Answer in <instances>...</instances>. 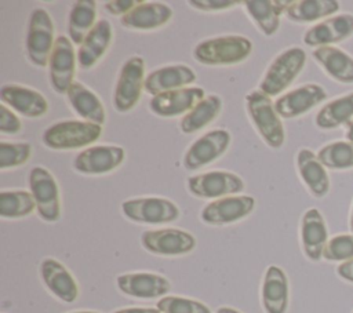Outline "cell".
<instances>
[{
    "label": "cell",
    "mask_w": 353,
    "mask_h": 313,
    "mask_svg": "<svg viewBox=\"0 0 353 313\" xmlns=\"http://www.w3.org/2000/svg\"><path fill=\"white\" fill-rule=\"evenodd\" d=\"M252 50L250 39L239 34L218 36L203 40L193 50V58L203 65H236L248 58Z\"/></svg>",
    "instance_id": "6da1fadb"
},
{
    "label": "cell",
    "mask_w": 353,
    "mask_h": 313,
    "mask_svg": "<svg viewBox=\"0 0 353 313\" xmlns=\"http://www.w3.org/2000/svg\"><path fill=\"white\" fill-rule=\"evenodd\" d=\"M245 106L263 142L273 149L283 146L285 138L284 127L272 98L259 90H254L245 95Z\"/></svg>",
    "instance_id": "7a4b0ae2"
},
{
    "label": "cell",
    "mask_w": 353,
    "mask_h": 313,
    "mask_svg": "<svg viewBox=\"0 0 353 313\" xmlns=\"http://www.w3.org/2000/svg\"><path fill=\"white\" fill-rule=\"evenodd\" d=\"M306 62V54L299 47H290L280 52L266 69L259 81V91L269 97L281 94L301 73Z\"/></svg>",
    "instance_id": "3957f363"
},
{
    "label": "cell",
    "mask_w": 353,
    "mask_h": 313,
    "mask_svg": "<svg viewBox=\"0 0 353 313\" xmlns=\"http://www.w3.org/2000/svg\"><path fill=\"white\" fill-rule=\"evenodd\" d=\"M102 135V125L90 121L68 120L50 125L43 134V143L50 149L69 150L91 145Z\"/></svg>",
    "instance_id": "277c9868"
},
{
    "label": "cell",
    "mask_w": 353,
    "mask_h": 313,
    "mask_svg": "<svg viewBox=\"0 0 353 313\" xmlns=\"http://www.w3.org/2000/svg\"><path fill=\"white\" fill-rule=\"evenodd\" d=\"M55 40L54 23L50 14L44 8L33 10L29 18L26 34V51L30 62L40 68L47 66Z\"/></svg>",
    "instance_id": "5b68a950"
},
{
    "label": "cell",
    "mask_w": 353,
    "mask_h": 313,
    "mask_svg": "<svg viewBox=\"0 0 353 313\" xmlns=\"http://www.w3.org/2000/svg\"><path fill=\"white\" fill-rule=\"evenodd\" d=\"M145 61L141 57L128 58L117 77L113 103L117 112H130L139 101L145 87Z\"/></svg>",
    "instance_id": "8992f818"
},
{
    "label": "cell",
    "mask_w": 353,
    "mask_h": 313,
    "mask_svg": "<svg viewBox=\"0 0 353 313\" xmlns=\"http://www.w3.org/2000/svg\"><path fill=\"white\" fill-rule=\"evenodd\" d=\"M29 188L41 219L55 222L61 216L59 188L52 174L44 167H33L29 172Z\"/></svg>",
    "instance_id": "52a82bcc"
},
{
    "label": "cell",
    "mask_w": 353,
    "mask_h": 313,
    "mask_svg": "<svg viewBox=\"0 0 353 313\" xmlns=\"http://www.w3.org/2000/svg\"><path fill=\"white\" fill-rule=\"evenodd\" d=\"M244 181L229 171H210L190 176L188 188L193 196L203 199H221L229 194H237L244 190Z\"/></svg>",
    "instance_id": "ba28073f"
},
{
    "label": "cell",
    "mask_w": 353,
    "mask_h": 313,
    "mask_svg": "<svg viewBox=\"0 0 353 313\" xmlns=\"http://www.w3.org/2000/svg\"><path fill=\"white\" fill-rule=\"evenodd\" d=\"M121 210L128 219L142 223H167L179 218L178 207L171 200L161 197L125 200Z\"/></svg>",
    "instance_id": "9c48e42d"
},
{
    "label": "cell",
    "mask_w": 353,
    "mask_h": 313,
    "mask_svg": "<svg viewBox=\"0 0 353 313\" xmlns=\"http://www.w3.org/2000/svg\"><path fill=\"white\" fill-rule=\"evenodd\" d=\"M230 143V134L226 130H212L196 139L183 157L186 170H199L219 159Z\"/></svg>",
    "instance_id": "30bf717a"
},
{
    "label": "cell",
    "mask_w": 353,
    "mask_h": 313,
    "mask_svg": "<svg viewBox=\"0 0 353 313\" xmlns=\"http://www.w3.org/2000/svg\"><path fill=\"white\" fill-rule=\"evenodd\" d=\"M51 87L58 94H66L73 84L76 70V54L73 43L65 36H58L48 62Z\"/></svg>",
    "instance_id": "8fae6325"
},
{
    "label": "cell",
    "mask_w": 353,
    "mask_h": 313,
    "mask_svg": "<svg viewBox=\"0 0 353 313\" xmlns=\"http://www.w3.org/2000/svg\"><path fill=\"white\" fill-rule=\"evenodd\" d=\"M125 157V152L121 146L114 145H99L91 146L80 152L74 161L73 167L81 174L99 175L106 174L117 168Z\"/></svg>",
    "instance_id": "7c38bea8"
},
{
    "label": "cell",
    "mask_w": 353,
    "mask_h": 313,
    "mask_svg": "<svg viewBox=\"0 0 353 313\" xmlns=\"http://www.w3.org/2000/svg\"><path fill=\"white\" fill-rule=\"evenodd\" d=\"M142 245L152 254L174 256L190 252L194 245V237L179 229H160V230H148L141 237Z\"/></svg>",
    "instance_id": "4fadbf2b"
},
{
    "label": "cell",
    "mask_w": 353,
    "mask_h": 313,
    "mask_svg": "<svg viewBox=\"0 0 353 313\" xmlns=\"http://www.w3.org/2000/svg\"><path fill=\"white\" fill-rule=\"evenodd\" d=\"M255 207L251 196H226L208 203L201 210V219L208 225H226L245 218Z\"/></svg>",
    "instance_id": "5bb4252c"
},
{
    "label": "cell",
    "mask_w": 353,
    "mask_h": 313,
    "mask_svg": "<svg viewBox=\"0 0 353 313\" xmlns=\"http://www.w3.org/2000/svg\"><path fill=\"white\" fill-rule=\"evenodd\" d=\"M325 98L327 92L321 85L309 83L279 97L274 102V108L280 117L294 119L305 114Z\"/></svg>",
    "instance_id": "9a60e30c"
},
{
    "label": "cell",
    "mask_w": 353,
    "mask_h": 313,
    "mask_svg": "<svg viewBox=\"0 0 353 313\" xmlns=\"http://www.w3.org/2000/svg\"><path fill=\"white\" fill-rule=\"evenodd\" d=\"M204 98L205 92L203 88L185 87L152 97L149 108L157 116L175 117L190 112Z\"/></svg>",
    "instance_id": "2e32d148"
},
{
    "label": "cell",
    "mask_w": 353,
    "mask_h": 313,
    "mask_svg": "<svg viewBox=\"0 0 353 313\" xmlns=\"http://www.w3.org/2000/svg\"><path fill=\"white\" fill-rule=\"evenodd\" d=\"M353 34V15L339 14L316 23L303 34V43L309 47H323L346 40Z\"/></svg>",
    "instance_id": "e0dca14e"
},
{
    "label": "cell",
    "mask_w": 353,
    "mask_h": 313,
    "mask_svg": "<svg viewBox=\"0 0 353 313\" xmlns=\"http://www.w3.org/2000/svg\"><path fill=\"white\" fill-rule=\"evenodd\" d=\"M0 99L22 116L40 117L47 113L48 102L39 91L18 84H4L0 88Z\"/></svg>",
    "instance_id": "ac0fdd59"
},
{
    "label": "cell",
    "mask_w": 353,
    "mask_h": 313,
    "mask_svg": "<svg viewBox=\"0 0 353 313\" xmlns=\"http://www.w3.org/2000/svg\"><path fill=\"white\" fill-rule=\"evenodd\" d=\"M117 287L125 295L142 299H152L165 295L171 285L170 281L154 273H127L117 277Z\"/></svg>",
    "instance_id": "d6986e66"
},
{
    "label": "cell",
    "mask_w": 353,
    "mask_h": 313,
    "mask_svg": "<svg viewBox=\"0 0 353 313\" xmlns=\"http://www.w3.org/2000/svg\"><path fill=\"white\" fill-rule=\"evenodd\" d=\"M196 81V73L186 65H171L152 70L145 80V90L150 95L185 88Z\"/></svg>",
    "instance_id": "ffe728a7"
},
{
    "label": "cell",
    "mask_w": 353,
    "mask_h": 313,
    "mask_svg": "<svg viewBox=\"0 0 353 313\" xmlns=\"http://www.w3.org/2000/svg\"><path fill=\"white\" fill-rule=\"evenodd\" d=\"M172 17V10L167 4L142 1L130 12L120 18L123 26L134 30H152L165 25Z\"/></svg>",
    "instance_id": "44dd1931"
},
{
    "label": "cell",
    "mask_w": 353,
    "mask_h": 313,
    "mask_svg": "<svg viewBox=\"0 0 353 313\" xmlns=\"http://www.w3.org/2000/svg\"><path fill=\"white\" fill-rule=\"evenodd\" d=\"M327 226L319 210L310 208L302 216L301 239L305 255L310 261H319L323 256L327 244Z\"/></svg>",
    "instance_id": "7402d4cb"
},
{
    "label": "cell",
    "mask_w": 353,
    "mask_h": 313,
    "mask_svg": "<svg viewBox=\"0 0 353 313\" xmlns=\"http://www.w3.org/2000/svg\"><path fill=\"white\" fill-rule=\"evenodd\" d=\"M113 30L112 25L106 19H101L95 23L91 32L87 34L84 41L80 44L77 52V62L80 68H92L106 52L112 43Z\"/></svg>",
    "instance_id": "603a6c76"
},
{
    "label": "cell",
    "mask_w": 353,
    "mask_h": 313,
    "mask_svg": "<svg viewBox=\"0 0 353 313\" xmlns=\"http://www.w3.org/2000/svg\"><path fill=\"white\" fill-rule=\"evenodd\" d=\"M40 273L48 290L61 301L73 302L77 298V284L62 263L52 258H47L40 265Z\"/></svg>",
    "instance_id": "cb8c5ba5"
},
{
    "label": "cell",
    "mask_w": 353,
    "mask_h": 313,
    "mask_svg": "<svg viewBox=\"0 0 353 313\" xmlns=\"http://www.w3.org/2000/svg\"><path fill=\"white\" fill-rule=\"evenodd\" d=\"M296 165L302 181L314 197H323L330 190V178L325 167L310 149H301L296 156Z\"/></svg>",
    "instance_id": "d4e9b609"
},
{
    "label": "cell",
    "mask_w": 353,
    "mask_h": 313,
    "mask_svg": "<svg viewBox=\"0 0 353 313\" xmlns=\"http://www.w3.org/2000/svg\"><path fill=\"white\" fill-rule=\"evenodd\" d=\"M262 305L266 313H285L288 306V281L279 266H269L262 284Z\"/></svg>",
    "instance_id": "484cf974"
},
{
    "label": "cell",
    "mask_w": 353,
    "mask_h": 313,
    "mask_svg": "<svg viewBox=\"0 0 353 313\" xmlns=\"http://www.w3.org/2000/svg\"><path fill=\"white\" fill-rule=\"evenodd\" d=\"M251 19L258 25L259 30L272 36L280 26V17L285 12L290 1L284 0H248L243 3Z\"/></svg>",
    "instance_id": "4316f807"
},
{
    "label": "cell",
    "mask_w": 353,
    "mask_h": 313,
    "mask_svg": "<svg viewBox=\"0 0 353 313\" xmlns=\"http://www.w3.org/2000/svg\"><path fill=\"white\" fill-rule=\"evenodd\" d=\"M66 97L73 110L83 117L84 121L99 125L105 123V109L101 99L83 83L73 81L66 92Z\"/></svg>",
    "instance_id": "83f0119b"
},
{
    "label": "cell",
    "mask_w": 353,
    "mask_h": 313,
    "mask_svg": "<svg viewBox=\"0 0 353 313\" xmlns=\"http://www.w3.org/2000/svg\"><path fill=\"white\" fill-rule=\"evenodd\" d=\"M313 58L331 76L341 83H353V58L338 47L323 46L313 51Z\"/></svg>",
    "instance_id": "f1b7e54d"
},
{
    "label": "cell",
    "mask_w": 353,
    "mask_h": 313,
    "mask_svg": "<svg viewBox=\"0 0 353 313\" xmlns=\"http://www.w3.org/2000/svg\"><path fill=\"white\" fill-rule=\"evenodd\" d=\"M222 110V101L218 95L211 94L201 99L190 112L181 120V131L183 134H193L212 123Z\"/></svg>",
    "instance_id": "f546056e"
},
{
    "label": "cell",
    "mask_w": 353,
    "mask_h": 313,
    "mask_svg": "<svg viewBox=\"0 0 353 313\" xmlns=\"http://www.w3.org/2000/svg\"><path fill=\"white\" fill-rule=\"evenodd\" d=\"M338 10L339 3L334 0H298L290 1L284 14L292 22L306 23L330 17Z\"/></svg>",
    "instance_id": "4dcf8cb0"
},
{
    "label": "cell",
    "mask_w": 353,
    "mask_h": 313,
    "mask_svg": "<svg viewBox=\"0 0 353 313\" xmlns=\"http://www.w3.org/2000/svg\"><path fill=\"white\" fill-rule=\"evenodd\" d=\"M95 18L97 3L94 0H79L73 4L68 22V32L72 43L81 44L84 41L97 23Z\"/></svg>",
    "instance_id": "1f68e13d"
},
{
    "label": "cell",
    "mask_w": 353,
    "mask_h": 313,
    "mask_svg": "<svg viewBox=\"0 0 353 313\" xmlns=\"http://www.w3.org/2000/svg\"><path fill=\"white\" fill-rule=\"evenodd\" d=\"M353 117V92L342 95L325 106L316 114V125L323 130H332L342 124H347Z\"/></svg>",
    "instance_id": "d6a6232c"
},
{
    "label": "cell",
    "mask_w": 353,
    "mask_h": 313,
    "mask_svg": "<svg viewBox=\"0 0 353 313\" xmlns=\"http://www.w3.org/2000/svg\"><path fill=\"white\" fill-rule=\"evenodd\" d=\"M36 208L34 199L26 190H3L0 193V215L3 218H22Z\"/></svg>",
    "instance_id": "836d02e7"
},
{
    "label": "cell",
    "mask_w": 353,
    "mask_h": 313,
    "mask_svg": "<svg viewBox=\"0 0 353 313\" xmlns=\"http://www.w3.org/2000/svg\"><path fill=\"white\" fill-rule=\"evenodd\" d=\"M319 160L327 168L343 170L353 167V142L336 141L323 146L317 153Z\"/></svg>",
    "instance_id": "e575fe53"
},
{
    "label": "cell",
    "mask_w": 353,
    "mask_h": 313,
    "mask_svg": "<svg viewBox=\"0 0 353 313\" xmlns=\"http://www.w3.org/2000/svg\"><path fill=\"white\" fill-rule=\"evenodd\" d=\"M32 153V146L26 142L8 143L0 142V170L14 168L25 164Z\"/></svg>",
    "instance_id": "d590c367"
},
{
    "label": "cell",
    "mask_w": 353,
    "mask_h": 313,
    "mask_svg": "<svg viewBox=\"0 0 353 313\" xmlns=\"http://www.w3.org/2000/svg\"><path fill=\"white\" fill-rule=\"evenodd\" d=\"M157 309L163 313H210L204 303L181 296L161 298L157 302Z\"/></svg>",
    "instance_id": "8d00e7d4"
},
{
    "label": "cell",
    "mask_w": 353,
    "mask_h": 313,
    "mask_svg": "<svg viewBox=\"0 0 353 313\" xmlns=\"http://www.w3.org/2000/svg\"><path fill=\"white\" fill-rule=\"evenodd\" d=\"M323 258L327 261L353 259V234H338L330 239L324 247Z\"/></svg>",
    "instance_id": "74e56055"
},
{
    "label": "cell",
    "mask_w": 353,
    "mask_h": 313,
    "mask_svg": "<svg viewBox=\"0 0 353 313\" xmlns=\"http://www.w3.org/2000/svg\"><path fill=\"white\" fill-rule=\"evenodd\" d=\"M22 130V123L11 109L4 103L0 105V131L3 134H18Z\"/></svg>",
    "instance_id": "f35d334b"
},
{
    "label": "cell",
    "mask_w": 353,
    "mask_h": 313,
    "mask_svg": "<svg viewBox=\"0 0 353 313\" xmlns=\"http://www.w3.org/2000/svg\"><path fill=\"white\" fill-rule=\"evenodd\" d=\"M190 6L201 11H223L233 8L234 6L240 4V1L234 0H190Z\"/></svg>",
    "instance_id": "ab89813d"
},
{
    "label": "cell",
    "mask_w": 353,
    "mask_h": 313,
    "mask_svg": "<svg viewBox=\"0 0 353 313\" xmlns=\"http://www.w3.org/2000/svg\"><path fill=\"white\" fill-rule=\"evenodd\" d=\"M141 3H142V0H112V1L105 3V10L109 14L123 17Z\"/></svg>",
    "instance_id": "60d3db41"
},
{
    "label": "cell",
    "mask_w": 353,
    "mask_h": 313,
    "mask_svg": "<svg viewBox=\"0 0 353 313\" xmlns=\"http://www.w3.org/2000/svg\"><path fill=\"white\" fill-rule=\"evenodd\" d=\"M336 272L342 279L353 283V259H349V261H345L343 263H341L338 266Z\"/></svg>",
    "instance_id": "b9f144b4"
},
{
    "label": "cell",
    "mask_w": 353,
    "mask_h": 313,
    "mask_svg": "<svg viewBox=\"0 0 353 313\" xmlns=\"http://www.w3.org/2000/svg\"><path fill=\"white\" fill-rule=\"evenodd\" d=\"M114 313H160V310L153 307H130V309L116 310Z\"/></svg>",
    "instance_id": "7bdbcfd3"
},
{
    "label": "cell",
    "mask_w": 353,
    "mask_h": 313,
    "mask_svg": "<svg viewBox=\"0 0 353 313\" xmlns=\"http://www.w3.org/2000/svg\"><path fill=\"white\" fill-rule=\"evenodd\" d=\"M346 138L353 142V119L346 124Z\"/></svg>",
    "instance_id": "ee69618b"
},
{
    "label": "cell",
    "mask_w": 353,
    "mask_h": 313,
    "mask_svg": "<svg viewBox=\"0 0 353 313\" xmlns=\"http://www.w3.org/2000/svg\"><path fill=\"white\" fill-rule=\"evenodd\" d=\"M216 313H239V312L234 310V309H232V307H219V309L216 310Z\"/></svg>",
    "instance_id": "f6af8a7d"
},
{
    "label": "cell",
    "mask_w": 353,
    "mask_h": 313,
    "mask_svg": "<svg viewBox=\"0 0 353 313\" xmlns=\"http://www.w3.org/2000/svg\"><path fill=\"white\" fill-rule=\"evenodd\" d=\"M350 229L353 232V208H352V216H350Z\"/></svg>",
    "instance_id": "bcb514c9"
},
{
    "label": "cell",
    "mask_w": 353,
    "mask_h": 313,
    "mask_svg": "<svg viewBox=\"0 0 353 313\" xmlns=\"http://www.w3.org/2000/svg\"><path fill=\"white\" fill-rule=\"evenodd\" d=\"M74 313H97V312H74Z\"/></svg>",
    "instance_id": "7dc6e473"
}]
</instances>
